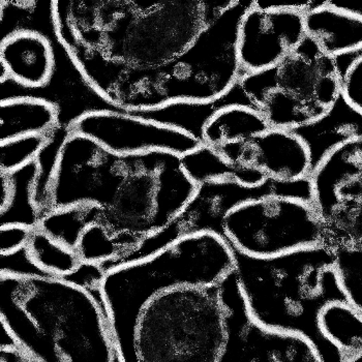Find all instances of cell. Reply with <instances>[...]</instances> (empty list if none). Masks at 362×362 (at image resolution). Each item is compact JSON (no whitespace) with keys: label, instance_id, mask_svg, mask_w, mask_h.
Here are the masks:
<instances>
[{"label":"cell","instance_id":"4dcf8cb0","mask_svg":"<svg viewBox=\"0 0 362 362\" xmlns=\"http://www.w3.org/2000/svg\"><path fill=\"white\" fill-rule=\"evenodd\" d=\"M337 62L343 75L341 95L362 115V54L343 56Z\"/></svg>","mask_w":362,"mask_h":362},{"label":"cell","instance_id":"9a60e30c","mask_svg":"<svg viewBox=\"0 0 362 362\" xmlns=\"http://www.w3.org/2000/svg\"><path fill=\"white\" fill-rule=\"evenodd\" d=\"M112 156L95 141L71 132L58 158L47 214L76 205H98Z\"/></svg>","mask_w":362,"mask_h":362},{"label":"cell","instance_id":"9c48e42d","mask_svg":"<svg viewBox=\"0 0 362 362\" xmlns=\"http://www.w3.org/2000/svg\"><path fill=\"white\" fill-rule=\"evenodd\" d=\"M232 249L267 259L324 245L323 223L310 201L270 195L238 205L223 220Z\"/></svg>","mask_w":362,"mask_h":362},{"label":"cell","instance_id":"f546056e","mask_svg":"<svg viewBox=\"0 0 362 362\" xmlns=\"http://www.w3.org/2000/svg\"><path fill=\"white\" fill-rule=\"evenodd\" d=\"M77 252L82 263L106 262L119 256L120 250L110 234L100 223H91L85 229Z\"/></svg>","mask_w":362,"mask_h":362},{"label":"cell","instance_id":"836d02e7","mask_svg":"<svg viewBox=\"0 0 362 362\" xmlns=\"http://www.w3.org/2000/svg\"><path fill=\"white\" fill-rule=\"evenodd\" d=\"M0 362H35L22 352L19 348L11 349V350H0ZM115 362H122L119 358Z\"/></svg>","mask_w":362,"mask_h":362},{"label":"cell","instance_id":"f1b7e54d","mask_svg":"<svg viewBox=\"0 0 362 362\" xmlns=\"http://www.w3.org/2000/svg\"><path fill=\"white\" fill-rule=\"evenodd\" d=\"M49 136H26L0 142V172L13 173L37 160Z\"/></svg>","mask_w":362,"mask_h":362},{"label":"cell","instance_id":"5bb4252c","mask_svg":"<svg viewBox=\"0 0 362 362\" xmlns=\"http://www.w3.org/2000/svg\"><path fill=\"white\" fill-rule=\"evenodd\" d=\"M232 166L251 167L267 180L291 183L310 180L312 160L303 141L289 129H269L245 142L214 149Z\"/></svg>","mask_w":362,"mask_h":362},{"label":"cell","instance_id":"d4e9b609","mask_svg":"<svg viewBox=\"0 0 362 362\" xmlns=\"http://www.w3.org/2000/svg\"><path fill=\"white\" fill-rule=\"evenodd\" d=\"M100 214L97 205H76L49 212L42 216L37 228L53 240L77 251L85 229L98 223Z\"/></svg>","mask_w":362,"mask_h":362},{"label":"cell","instance_id":"1f68e13d","mask_svg":"<svg viewBox=\"0 0 362 362\" xmlns=\"http://www.w3.org/2000/svg\"><path fill=\"white\" fill-rule=\"evenodd\" d=\"M0 276L17 278H55L42 269L31 259L28 247L11 254H0Z\"/></svg>","mask_w":362,"mask_h":362},{"label":"cell","instance_id":"603a6c76","mask_svg":"<svg viewBox=\"0 0 362 362\" xmlns=\"http://www.w3.org/2000/svg\"><path fill=\"white\" fill-rule=\"evenodd\" d=\"M187 175L197 185L207 181L232 180L245 187H258L267 178L259 170L251 167L232 166L211 147L202 144L193 153L181 156Z\"/></svg>","mask_w":362,"mask_h":362},{"label":"cell","instance_id":"d6986e66","mask_svg":"<svg viewBox=\"0 0 362 362\" xmlns=\"http://www.w3.org/2000/svg\"><path fill=\"white\" fill-rule=\"evenodd\" d=\"M60 124V112L51 100L35 95H12L0 102V142L49 136Z\"/></svg>","mask_w":362,"mask_h":362},{"label":"cell","instance_id":"7a4b0ae2","mask_svg":"<svg viewBox=\"0 0 362 362\" xmlns=\"http://www.w3.org/2000/svg\"><path fill=\"white\" fill-rule=\"evenodd\" d=\"M0 316L18 348L35 362H115L119 356L100 287L0 276Z\"/></svg>","mask_w":362,"mask_h":362},{"label":"cell","instance_id":"d6a6232c","mask_svg":"<svg viewBox=\"0 0 362 362\" xmlns=\"http://www.w3.org/2000/svg\"><path fill=\"white\" fill-rule=\"evenodd\" d=\"M33 230L23 225L0 226V254H11L28 247Z\"/></svg>","mask_w":362,"mask_h":362},{"label":"cell","instance_id":"4fadbf2b","mask_svg":"<svg viewBox=\"0 0 362 362\" xmlns=\"http://www.w3.org/2000/svg\"><path fill=\"white\" fill-rule=\"evenodd\" d=\"M305 15L254 0L237 31V58L243 75L274 69L296 51L307 39Z\"/></svg>","mask_w":362,"mask_h":362},{"label":"cell","instance_id":"8fae6325","mask_svg":"<svg viewBox=\"0 0 362 362\" xmlns=\"http://www.w3.org/2000/svg\"><path fill=\"white\" fill-rule=\"evenodd\" d=\"M74 133L86 136L118 156L167 151L183 156L202 145L178 127L131 112L98 109L85 112L71 124Z\"/></svg>","mask_w":362,"mask_h":362},{"label":"cell","instance_id":"6da1fadb","mask_svg":"<svg viewBox=\"0 0 362 362\" xmlns=\"http://www.w3.org/2000/svg\"><path fill=\"white\" fill-rule=\"evenodd\" d=\"M235 0H64L51 2L58 44L83 47L112 62L160 68L192 46Z\"/></svg>","mask_w":362,"mask_h":362},{"label":"cell","instance_id":"2e32d148","mask_svg":"<svg viewBox=\"0 0 362 362\" xmlns=\"http://www.w3.org/2000/svg\"><path fill=\"white\" fill-rule=\"evenodd\" d=\"M0 64L8 81L28 90L50 84L56 70L54 49L50 40L33 29H17L0 44Z\"/></svg>","mask_w":362,"mask_h":362},{"label":"cell","instance_id":"e575fe53","mask_svg":"<svg viewBox=\"0 0 362 362\" xmlns=\"http://www.w3.org/2000/svg\"><path fill=\"white\" fill-rule=\"evenodd\" d=\"M329 4L337 10L356 16L362 20V1H334V0H329Z\"/></svg>","mask_w":362,"mask_h":362},{"label":"cell","instance_id":"484cf974","mask_svg":"<svg viewBox=\"0 0 362 362\" xmlns=\"http://www.w3.org/2000/svg\"><path fill=\"white\" fill-rule=\"evenodd\" d=\"M28 249L31 259L55 278H64L82 264L77 251L53 240L39 228L33 230Z\"/></svg>","mask_w":362,"mask_h":362},{"label":"cell","instance_id":"277c9868","mask_svg":"<svg viewBox=\"0 0 362 362\" xmlns=\"http://www.w3.org/2000/svg\"><path fill=\"white\" fill-rule=\"evenodd\" d=\"M235 270L233 249L222 236L181 237L151 258L107 272L100 292L118 355L129 348L138 318L154 297L185 287L218 285Z\"/></svg>","mask_w":362,"mask_h":362},{"label":"cell","instance_id":"7402d4cb","mask_svg":"<svg viewBox=\"0 0 362 362\" xmlns=\"http://www.w3.org/2000/svg\"><path fill=\"white\" fill-rule=\"evenodd\" d=\"M231 105H245V106L255 108L252 100L243 90L240 80L225 97L216 100V102L209 103V104L180 103V104L171 105V106L158 111L134 114L142 116V117L158 120V122L169 124V126L178 127V129H183L191 135L195 136L197 139L201 141V132L210 116L218 109L231 106Z\"/></svg>","mask_w":362,"mask_h":362},{"label":"cell","instance_id":"5b68a950","mask_svg":"<svg viewBox=\"0 0 362 362\" xmlns=\"http://www.w3.org/2000/svg\"><path fill=\"white\" fill-rule=\"evenodd\" d=\"M221 283L177 288L154 297L141 312L120 361H220L228 337Z\"/></svg>","mask_w":362,"mask_h":362},{"label":"cell","instance_id":"ba28073f","mask_svg":"<svg viewBox=\"0 0 362 362\" xmlns=\"http://www.w3.org/2000/svg\"><path fill=\"white\" fill-rule=\"evenodd\" d=\"M240 84L274 129H293L323 117L341 97L337 59L307 39L274 69L243 75Z\"/></svg>","mask_w":362,"mask_h":362},{"label":"cell","instance_id":"ac0fdd59","mask_svg":"<svg viewBox=\"0 0 362 362\" xmlns=\"http://www.w3.org/2000/svg\"><path fill=\"white\" fill-rule=\"evenodd\" d=\"M305 26L307 37L330 57L337 59L362 51V20L337 10L329 0L305 15Z\"/></svg>","mask_w":362,"mask_h":362},{"label":"cell","instance_id":"83f0119b","mask_svg":"<svg viewBox=\"0 0 362 362\" xmlns=\"http://www.w3.org/2000/svg\"><path fill=\"white\" fill-rule=\"evenodd\" d=\"M330 250L337 286L349 305L362 314V243Z\"/></svg>","mask_w":362,"mask_h":362},{"label":"cell","instance_id":"52a82bcc","mask_svg":"<svg viewBox=\"0 0 362 362\" xmlns=\"http://www.w3.org/2000/svg\"><path fill=\"white\" fill-rule=\"evenodd\" d=\"M252 1L236 0L180 57L160 68L145 69L148 112L180 103L209 104L235 86L243 76L237 58V31Z\"/></svg>","mask_w":362,"mask_h":362},{"label":"cell","instance_id":"7c38bea8","mask_svg":"<svg viewBox=\"0 0 362 362\" xmlns=\"http://www.w3.org/2000/svg\"><path fill=\"white\" fill-rule=\"evenodd\" d=\"M221 291L227 307L228 337L218 362H323L307 339L252 320L234 272L221 283Z\"/></svg>","mask_w":362,"mask_h":362},{"label":"cell","instance_id":"44dd1931","mask_svg":"<svg viewBox=\"0 0 362 362\" xmlns=\"http://www.w3.org/2000/svg\"><path fill=\"white\" fill-rule=\"evenodd\" d=\"M318 326L322 337L337 349L341 362L362 351V314L345 299L329 301L321 308Z\"/></svg>","mask_w":362,"mask_h":362},{"label":"cell","instance_id":"4316f807","mask_svg":"<svg viewBox=\"0 0 362 362\" xmlns=\"http://www.w3.org/2000/svg\"><path fill=\"white\" fill-rule=\"evenodd\" d=\"M71 133V129L69 124H60L49 135L46 145L35 160L37 164V175L33 187V202L39 209L41 218L48 212L51 187L54 178L58 158L64 142Z\"/></svg>","mask_w":362,"mask_h":362},{"label":"cell","instance_id":"d590c367","mask_svg":"<svg viewBox=\"0 0 362 362\" xmlns=\"http://www.w3.org/2000/svg\"><path fill=\"white\" fill-rule=\"evenodd\" d=\"M18 345L16 343L15 337L11 334L4 324L1 323V332H0V350H11V349H17Z\"/></svg>","mask_w":362,"mask_h":362},{"label":"cell","instance_id":"e0dca14e","mask_svg":"<svg viewBox=\"0 0 362 362\" xmlns=\"http://www.w3.org/2000/svg\"><path fill=\"white\" fill-rule=\"evenodd\" d=\"M307 145L312 173L324 158L341 145L362 138V115L341 95L337 104L317 122L293 129Z\"/></svg>","mask_w":362,"mask_h":362},{"label":"cell","instance_id":"8d00e7d4","mask_svg":"<svg viewBox=\"0 0 362 362\" xmlns=\"http://www.w3.org/2000/svg\"><path fill=\"white\" fill-rule=\"evenodd\" d=\"M344 362H362V351L361 353H358V354L354 355V356L346 359V361Z\"/></svg>","mask_w":362,"mask_h":362},{"label":"cell","instance_id":"cb8c5ba5","mask_svg":"<svg viewBox=\"0 0 362 362\" xmlns=\"http://www.w3.org/2000/svg\"><path fill=\"white\" fill-rule=\"evenodd\" d=\"M12 191L8 206L0 210V226L23 225L35 229L39 226V209L33 202V187L37 175V160L8 173Z\"/></svg>","mask_w":362,"mask_h":362},{"label":"cell","instance_id":"3957f363","mask_svg":"<svg viewBox=\"0 0 362 362\" xmlns=\"http://www.w3.org/2000/svg\"><path fill=\"white\" fill-rule=\"evenodd\" d=\"M233 252L237 283L252 320L307 339L323 362H341L318 326L321 308L345 299L332 270V250L321 245L267 259Z\"/></svg>","mask_w":362,"mask_h":362},{"label":"cell","instance_id":"ffe728a7","mask_svg":"<svg viewBox=\"0 0 362 362\" xmlns=\"http://www.w3.org/2000/svg\"><path fill=\"white\" fill-rule=\"evenodd\" d=\"M264 116L254 107L231 105L214 112L201 132V142L212 149L245 142L269 129Z\"/></svg>","mask_w":362,"mask_h":362},{"label":"cell","instance_id":"8992f818","mask_svg":"<svg viewBox=\"0 0 362 362\" xmlns=\"http://www.w3.org/2000/svg\"><path fill=\"white\" fill-rule=\"evenodd\" d=\"M124 158L122 177L98 221L117 243V257L173 223L198 189L177 154L151 151Z\"/></svg>","mask_w":362,"mask_h":362},{"label":"cell","instance_id":"30bf717a","mask_svg":"<svg viewBox=\"0 0 362 362\" xmlns=\"http://www.w3.org/2000/svg\"><path fill=\"white\" fill-rule=\"evenodd\" d=\"M270 195L295 197L312 202L310 180L291 183L267 180L252 187L232 180L201 183L195 196L173 223L146 237L131 252L116 258L114 266L122 267L151 258L181 237L214 233L223 238V220L231 210L247 201Z\"/></svg>","mask_w":362,"mask_h":362}]
</instances>
